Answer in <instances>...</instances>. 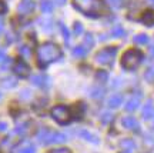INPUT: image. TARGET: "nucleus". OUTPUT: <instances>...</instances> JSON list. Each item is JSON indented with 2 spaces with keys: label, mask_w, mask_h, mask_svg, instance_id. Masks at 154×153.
I'll return each instance as SVG.
<instances>
[{
  "label": "nucleus",
  "mask_w": 154,
  "mask_h": 153,
  "mask_svg": "<svg viewBox=\"0 0 154 153\" xmlns=\"http://www.w3.org/2000/svg\"><path fill=\"white\" fill-rule=\"evenodd\" d=\"M61 57L60 47L54 43H44L37 49V65L40 67H46L47 65L56 62Z\"/></svg>",
  "instance_id": "nucleus-1"
},
{
  "label": "nucleus",
  "mask_w": 154,
  "mask_h": 153,
  "mask_svg": "<svg viewBox=\"0 0 154 153\" xmlns=\"http://www.w3.org/2000/svg\"><path fill=\"white\" fill-rule=\"evenodd\" d=\"M73 6L87 16H100L107 11L103 0H73Z\"/></svg>",
  "instance_id": "nucleus-2"
},
{
  "label": "nucleus",
  "mask_w": 154,
  "mask_h": 153,
  "mask_svg": "<svg viewBox=\"0 0 154 153\" xmlns=\"http://www.w3.org/2000/svg\"><path fill=\"white\" fill-rule=\"evenodd\" d=\"M143 62V53L138 49H130L121 57V66L124 69H136Z\"/></svg>",
  "instance_id": "nucleus-3"
},
{
  "label": "nucleus",
  "mask_w": 154,
  "mask_h": 153,
  "mask_svg": "<svg viewBox=\"0 0 154 153\" xmlns=\"http://www.w3.org/2000/svg\"><path fill=\"white\" fill-rule=\"evenodd\" d=\"M37 139L43 145H50V143H63L67 140L66 135L59 133V132H51L49 129H42L37 133Z\"/></svg>",
  "instance_id": "nucleus-4"
},
{
  "label": "nucleus",
  "mask_w": 154,
  "mask_h": 153,
  "mask_svg": "<svg viewBox=\"0 0 154 153\" xmlns=\"http://www.w3.org/2000/svg\"><path fill=\"white\" fill-rule=\"evenodd\" d=\"M50 113H51V117L60 125H67L69 122L72 120V112H70V109L67 106H61V104L54 106Z\"/></svg>",
  "instance_id": "nucleus-5"
},
{
  "label": "nucleus",
  "mask_w": 154,
  "mask_h": 153,
  "mask_svg": "<svg viewBox=\"0 0 154 153\" xmlns=\"http://www.w3.org/2000/svg\"><path fill=\"white\" fill-rule=\"evenodd\" d=\"M116 53H117V47H114V46L104 47L96 55V62L100 65H111L114 62Z\"/></svg>",
  "instance_id": "nucleus-6"
},
{
  "label": "nucleus",
  "mask_w": 154,
  "mask_h": 153,
  "mask_svg": "<svg viewBox=\"0 0 154 153\" xmlns=\"http://www.w3.org/2000/svg\"><path fill=\"white\" fill-rule=\"evenodd\" d=\"M13 72L20 77H27L29 73H30V67L23 59H17L14 66H13Z\"/></svg>",
  "instance_id": "nucleus-7"
},
{
  "label": "nucleus",
  "mask_w": 154,
  "mask_h": 153,
  "mask_svg": "<svg viewBox=\"0 0 154 153\" xmlns=\"http://www.w3.org/2000/svg\"><path fill=\"white\" fill-rule=\"evenodd\" d=\"M17 11L22 16H29V14H32L34 11V3L32 0H23L22 3L19 5V7H17Z\"/></svg>",
  "instance_id": "nucleus-8"
},
{
  "label": "nucleus",
  "mask_w": 154,
  "mask_h": 153,
  "mask_svg": "<svg viewBox=\"0 0 154 153\" xmlns=\"http://www.w3.org/2000/svg\"><path fill=\"white\" fill-rule=\"evenodd\" d=\"M140 102H141V94H140V93L133 94L131 97L128 99V102H127V104H126V110L127 112H134V110L138 107Z\"/></svg>",
  "instance_id": "nucleus-9"
},
{
  "label": "nucleus",
  "mask_w": 154,
  "mask_h": 153,
  "mask_svg": "<svg viewBox=\"0 0 154 153\" xmlns=\"http://www.w3.org/2000/svg\"><path fill=\"white\" fill-rule=\"evenodd\" d=\"M123 126L128 129V130H138V122L136 120V117H133V116H127L123 119Z\"/></svg>",
  "instance_id": "nucleus-10"
},
{
  "label": "nucleus",
  "mask_w": 154,
  "mask_h": 153,
  "mask_svg": "<svg viewBox=\"0 0 154 153\" xmlns=\"http://www.w3.org/2000/svg\"><path fill=\"white\" fill-rule=\"evenodd\" d=\"M143 117L146 120H150V119H153L154 117V104L151 100H149L146 106L143 107Z\"/></svg>",
  "instance_id": "nucleus-11"
},
{
  "label": "nucleus",
  "mask_w": 154,
  "mask_h": 153,
  "mask_svg": "<svg viewBox=\"0 0 154 153\" xmlns=\"http://www.w3.org/2000/svg\"><path fill=\"white\" fill-rule=\"evenodd\" d=\"M141 22L146 26H154V11L153 10H146L141 16Z\"/></svg>",
  "instance_id": "nucleus-12"
},
{
  "label": "nucleus",
  "mask_w": 154,
  "mask_h": 153,
  "mask_svg": "<svg viewBox=\"0 0 154 153\" xmlns=\"http://www.w3.org/2000/svg\"><path fill=\"white\" fill-rule=\"evenodd\" d=\"M120 148L123 149V150H126V152L131 153L134 149H136V145H134V142H133L131 139H123L120 142Z\"/></svg>",
  "instance_id": "nucleus-13"
},
{
  "label": "nucleus",
  "mask_w": 154,
  "mask_h": 153,
  "mask_svg": "<svg viewBox=\"0 0 154 153\" xmlns=\"http://www.w3.org/2000/svg\"><path fill=\"white\" fill-rule=\"evenodd\" d=\"M121 102H123V96H121V94H114V96H111V97L109 99V103L107 104L114 109V107H119V106H120Z\"/></svg>",
  "instance_id": "nucleus-14"
},
{
  "label": "nucleus",
  "mask_w": 154,
  "mask_h": 153,
  "mask_svg": "<svg viewBox=\"0 0 154 153\" xmlns=\"http://www.w3.org/2000/svg\"><path fill=\"white\" fill-rule=\"evenodd\" d=\"M32 83H33L34 86H44L46 83H47V77L43 76V75H36V76L32 77Z\"/></svg>",
  "instance_id": "nucleus-15"
},
{
  "label": "nucleus",
  "mask_w": 154,
  "mask_h": 153,
  "mask_svg": "<svg viewBox=\"0 0 154 153\" xmlns=\"http://www.w3.org/2000/svg\"><path fill=\"white\" fill-rule=\"evenodd\" d=\"M0 153H11V139H6L0 143Z\"/></svg>",
  "instance_id": "nucleus-16"
},
{
  "label": "nucleus",
  "mask_w": 154,
  "mask_h": 153,
  "mask_svg": "<svg viewBox=\"0 0 154 153\" xmlns=\"http://www.w3.org/2000/svg\"><path fill=\"white\" fill-rule=\"evenodd\" d=\"M40 9H42L43 13H51V10H53V3H51L50 0H42Z\"/></svg>",
  "instance_id": "nucleus-17"
},
{
  "label": "nucleus",
  "mask_w": 154,
  "mask_h": 153,
  "mask_svg": "<svg viewBox=\"0 0 154 153\" xmlns=\"http://www.w3.org/2000/svg\"><path fill=\"white\" fill-rule=\"evenodd\" d=\"M16 83H17L16 79H13V77H6V79H3V82H2V86L5 89H10V88H14Z\"/></svg>",
  "instance_id": "nucleus-18"
},
{
  "label": "nucleus",
  "mask_w": 154,
  "mask_h": 153,
  "mask_svg": "<svg viewBox=\"0 0 154 153\" xmlns=\"http://www.w3.org/2000/svg\"><path fill=\"white\" fill-rule=\"evenodd\" d=\"M87 53V49L84 47V46H76L74 49H73V55L76 56V57H84Z\"/></svg>",
  "instance_id": "nucleus-19"
},
{
  "label": "nucleus",
  "mask_w": 154,
  "mask_h": 153,
  "mask_svg": "<svg viewBox=\"0 0 154 153\" xmlns=\"http://www.w3.org/2000/svg\"><path fill=\"white\" fill-rule=\"evenodd\" d=\"M93 44H94V39H93V36L88 33V34L84 36V43H83V46L88 50V49H91V47H93Z\"/></svg>",
  "instance_id": "nucleus-20"
},
{
  "label": "nucleus",
  "mask_w": 154,
  "mask_h": 153,
  "mask_svg": "<svg viewBox=\"0 0 154 153\" xmlns=\"http://www.w3.org/2000/svg\"><path fill=\"white\" fill-rule=\"evenodd\" d=\"M59 27H60L61 34H63V37L66 40V43H69V40H70V32H69V29H67L63 23H59Z\"/></svg>",
  "instance_id": "nucleus-21"
},
{
  "label": "nucleus",
  "mask_w": 154,
  "mask_h": 153,
  "mask_svg": "<svg viewBox=\"0 0 154 153\" xmlns=\"http://www.w3.org/2000/svg\"><path fill=\"white\" fill-rule=\"evenodd\" d=\"M124 33L126 32H124V29L121 27V26H116V27L111 30V36H113V37H123Z\"/></svg>",
  "instance_id": "nucleus-22"
},
{
  "label": "nucleus",
  "mask_w": 154,
  "mask_h": 153,
  "mask_svg": "<svg viewBox=\"0 0 154 153\" xmlns=\"http://www.w3.org/2000/svg\"><path fill=\"white\" fill-rule=\"evenodd\" d=\"M107 79H109V75H107V72L106 70H99L96 73V80H99V82H107Z\"/></svg>",
  "instance_id": "nucleus-23"
},
{
  "label": "nucleus",
  "mask_w": 154,
  "mask_h": 153,
  "mask_svg": "<svg viewBox=\"0 0 154 153\" xmlns=\"http://www.w3.org/2000/svg\"><path fill=\"white\" fill-rule=\"evenodd\" d=\"M80 133V136H83L86 140H88V142H93V143H97V139H94V136L91 135V133H88L87 130H80L79 132Z\"/></svg>",
  "instance_id": "nucleus-24"
},
{
  "label": "nucleus",
  "mask_w": 154,
  "mask_h": 153,
  "mask_svg": "<svg viewBox=\"0 0 154 153\" xmlns=\"http://www.w3.org/2000/svg\"><path fill=\"white\" fill-rule=\"evenodd\" d=\"M134 42L137 44H146L149 42V37H147V34H137V36L134 37Z\"/></svg>",
  "instance_id": "nucleus-25"
},
{
  "label": "nucleus",
  "mask_w": 154,
  "mask_h": 153,
  "mask_svg": "<svg viewBox=\"0 0 154 153\" xmlns=\"http://www.w3.org/2000/svg\"><path fill=\"white\" fill-rule=\"evenodd\" d=\"M144 79L147 80V82H154V69H147L146 73H144Z\"/></svg>",
  "instance_id": "nucleus-26"
},
{
  "label": "nucleus",
  "mask_w": 154,
  "mask_h": 153,
  "mask_svg": "<svg viewBox=\"0 0 154 153\" xmlns=\"http://www.w3.org/2000/svg\"><path fill=\"white\" fill-rule=\"evenodd\" d=\"M17 153H36V149H34V146L29 145V146H24V148L19 149V152Z\"/></svg>",
  "instance_id": "nucleus-27"
},
{
  "label": "nucleus",
  "mask_w": 154,
  "mask_h": 153,
  "mask_svg": "<svg viewBox=\"0 0 154 153\" xmlns=\"http://www.w3.org/2000/svg\"><path fill=\"white\" fill-rule=\"evenodd\" d=\"M40 24L44 30H50L51 29V22L50 20H44V19H40Z\"/></svg>",
  "instance_id": "nucleus-28"
},
{
  "label": "nucleus",
  "mask_w": 154,
  "mask_h": 153,
  "mask_svg": "<svg viewBox=\"0 0 154 153\" xmlns=\"http://www.w3.org/2000/svg\"><path fill=\"white\" fill-rule=\"evenodd\" d=\"M83 33V26H82V23H79V22H76L74 23V34H82Z\"/></svg>",
  "instance_id": "nucleus-29"
},
{
  "label": "nucleus",
  "mask_w": 154,
  "mask_h": 153,
  "mask_svg": "<svg viewBox=\"0 0 154 153\" xmlns=\"http://www.w3.org/2000/svg\"><path fill=\"white\" fill-rule=\"evenodd\" d=\"M20 53L24 55L26 57H29V56H30V49H29L27 46H22V47H20Z\"/></svg>",
  "instance_id": "nucleus-30"
},
{
  "label": "nucleus",
  "mask_w": 154,
  "mask_h": 153,
  "mask_svg": "<svg viewBox=\"0 0 154 153\" xmlns=\"http://www.w3.org/2000/svg\"><path fill=\"white\" fill-rule=\"evenodd\" d=\"M50 153H72V152L66 148H60V149H53Z\"/></svg>",
  "instance_id": "nucleus-31"
},
{
  "label": "nucleus",
  "mask_w": 154,
  "mask_h": 153,
  "mask_svg": "<svg viewBox=\"0 0 154 153\" xmlns=\"http://www.w3.org/2000/svg\"><path fill=\"white\" fill-rule=\"evenodd\" d=\"M103 90L101 89H97V90H93V93H91V96L93 97H100V96H103Z\"/></svg>",
  "instance_id": "nucleus-32"
},
{
  "label": "nucleus",
  "mask_w": 154,
  "mask_h": 153,
  "mask_svg": "<svg viewBox=\"0 0 154 153\" xmlns=\"http://www.w3.org/2000/svg\"><path fill=\"white\" fill-rule=\"evenodd\" d=\"M6 11H7V6H6L5 2L0 0V14H3V13H6Z\"/></svg>",
  "instance_id": "nucleus-33"
},
{
  "label": "nucleus",
  "mask_w": 154,
  "mask_h": 153,
  "mask_svg": "<svg viewBox=\"0 0 154 153\" xmlns=\"http://www.w3.org/2000/svg\"><path fill=\"white\" fill-rule=\"evenodd\" d=\"M111 5L116 6V7H119V6H121V0H110Z\"/></svg>",
  "instance_id": "nucleus-34"
},
{
  "label": "nucleus",
  "mask_w": 154,
  "mask_h": 153,
  "mask_svg": "<svg viewBox=\"0 0 154 153\" xmlns=\"http://www.w3.org/2000/svg\"><path fill=\"white\" fill-rule=\"evenodd\" d=\"M7 129V125H6L5 122H0V132H5Z\"/></svg>",
  "instance_id": "nucleus-35"
},
{
  "label": "nucleus",
  "mask_w": 154,
  "mask_h": 153,
  "mask_svg": "<svg viewBox=\"0 0 154 153\" xmlns=\"http://www.w3.org/2000/svg\"><path fill=\"white\" fill-rule=\"evenodd\" d=\"M109 116H103V122H110L111 120V115L110 113H107Z\"/></svg>",
  "instance_id": "nucleus-36"
},
{
  "label": "nucleus",
  "mask_w": 154,
  "mask_h": 153,
  "mask_svg": "<svg viewBox=\"0 0 154 153\" xmlns=\"http://www.w3.org/2000/svg\"><path fill=\"white\" fill-rule=\"evenodd\" d=\"M2 60H5V53L0 50V62H2Z\"/></svg>",
  "instance_id": "nucleus-37"
},
{
  "label": "nucleus",
  "mask_w": 154,
  "mask_h": 153,
  "mask_svg": "<svg viewBox=\"0 0 154 153\" xmlns=\"http://www.w3.org/2000/svg\"><path fill=\"white\" fill-rule=\"evenodd\" d=\"M2 30H3V20H0V33H2Z\"/></svg>",
  "instance_id": "nucleus-38"
},
{
  "label": "nucleus",
  "mask_w": 154,
  "mask_h": 153,
  "mask_svg": "<svg viewBox=\"0 0 154 153\" xmlns=\"http://www.w3.org/2000/svg\"><path fill=\"white\" fill-rule=\"evenodd\" d=\"M64 2H66V0H57V3H59V5H64Z\"/></svg>",
  "instance_id": "nucleus-39"
},
{
  "label": "nucleus",
  "mask_w": 154,
  "mask_h": 153,
  "mask_svg": "<svg viewBox=\"0 0 154 153\" xmlns=\"http://www.w3.org/2000/svg\"><path fill=\"white\" fill-rule=\"evenodd\" d=\"M150 53H151V55L154 56V47H151V49H150Z\"/></svg>",
  "instance_id": "nucleus-40"
},
{
  "label": "nucleus",
  "mask_w": 154,
  "mask_h": 153,
  "mask_svg": "<svg viewBox=\"0 0 154 153\" xmlns=\"http://www.w3.org/2000/svg\"><path fill=\"white\" fill-rule=\"evenodd\" d=\"M0 97H2V93H0Z\"/></svg>",
  "instance_id": "nucleus-41"
}]
</instances>
